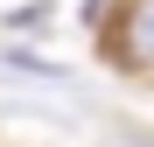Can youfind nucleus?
Wrapping results in <instances>:
<instances>
[{"mask_svg": "<svg viewBox=\"0 0 154 147\" xmlns=\"http://www.w3.org/2000/svg\"><path fill=\"white\" fill-rule=\"evenodd\" d=\"M105 49L119 70H154V0H126L119 21L105 28Z\"/></svg>", "mask_w": 154, "mask_h": 147, "instance_id": "nucleus-1", "label": "nucleus"}]
</instances>
